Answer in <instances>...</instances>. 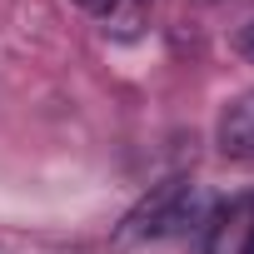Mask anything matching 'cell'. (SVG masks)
I'll use <instances>...</instances> for the list:
<instances>
[{"mask_svg": "<svg viewBox=\"0 0 254 254\" xmlns=\"http://www.w3.org/2000/svg\"><path fill=\"white\" fill-rule=\"evenodd\" d=\"M209 219V199L194 180H165L155 194H145L130 219L120 229V244H140V239H170L185 229H199Z\"/></svg>", "mask_w": 254, "mask_h": 254, "instance_id": "obj_1", "label": "cell"}, {"mask_svg": "<svg viewBox=\"0 0 254 254\" xmlns=\"http://www.w3.org/2000/svg\"><path fill=\"white\" fill-rule=\"evenodd\" d=\"M214 140H219V155H229V160H254V90H244L239 100L224 105Z\"/></svg>", "mask_w": 254, "mask_h": 254, "instance_id": "obj_2", "label": "cell"}, {"mask_svg": "<svg viewBox=\"0 0 254 254\" xmlns=\"http://www.w3.org/2000/svg\"><path fill=\"white\" fill-rule=\"evenodd\" d=\"M234 50H239L244 60H254V15H249V20L234 30Z\"/></svg>", "mask_w": 254, "mask_h": 254, "instance_id": "obj_3", "label": "cell"}, {"mask_svg": "<svg viewBox=\"0 0 254 254\" xmlns=\"http://www.w3.org/2000/svg\"><path fill=\"white\" fill-rule=\"evenodd\" d=\"M70 5H80L85 15H110V10L120 5V0H70Z\"/></svg>", "mask_w": 254, "mask_h": 254, "instance_id": "obj_4", "label": "cell"}]
</instances>
